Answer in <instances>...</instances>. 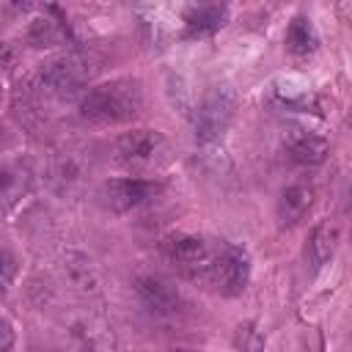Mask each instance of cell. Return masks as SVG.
Masks as SVG:
<instances>
[{
  "label": "cell",
  "instance_id": "obj_1",
  "mask_svg": "<svg viewBox=\"0 0 352 352\" xmlns=\"http://www.w3.org/2000/svg\"><path fill=\"white\" fill-rule=\"evenodd\" d=\"M143 110V88L138 80H110L94 85L80 99V118L96 126L132 121Z\"/></svg>",
  "mask_w": 352,
  "mask_h": 352
},
{
  "label": "cell",
  "instance_id": "obj_2",
  "mask_svg": "<svg viewBox=\"0 0 352 352\" xmlns=\"http://www.w3.org/2000/svg\"><path fill=\"white\" fill-rule=\"evenodd\" d=\"M99 72V58L88 50H72L47 60L38 72V88L47 96H69Z\"/></svg>",
  "mask_w": 352,
  "mask_h": 352
},
{
  "label": "cell",
  "instance_id": "obj_3",
  "mask_svg": "<svg viewBox=\"0 0 352 352\" xmlns=\"http://www.w3.org/2000/svg\"><path fill=\"white\" fill-rule=\"evenodd\" d=\"M236 110V96L228 85H212L201 102L192 107L190 124H192V138L201 146L217 143L223 138V132L228 129L231 118Z\"/></svg>",
  "mask_w": 352,
  "mask_h": 352
},
{
  "label": "cell",
  "instance_id": "obj_4",
  "mask_svg": "<svg viewBox=\"0 0 352 352\" xmlns=\"http://www.w3.org/2000/svg\"><path fill=\"white\" fill-rule=\"evenodd\" d=\"M168 154V140L160 129H132L116 140V160L135 173L157 168Z\"/></svg>",
  "mask_w": 352,
  "mask_h": 352
},
{
  "label": "cell",
  "instance_id": "obj_5",
  "mask_svg": "<svg viewBox=\"0 0 352 352\" xmlns=\"http://www.w3.org/2000/svg\"><path fill=\"white\" fill-rule=\"evenodd\" d=\"M60 341L66 352H113V333L107 322L91 311L69 314L60 324Z\"/></svg>",
  "mask_w": 352,
  "mask_h": 352
},
{
  "label": "cell",
  "instance_id": "obj_6",
  "mask_svg": "<svg viewBox=\"0 0 352 352\" xmlns=\"http://www.w3.org/2000/svg\"><path fill=\"white\" fill-rule=\"evenodd\" d=\"M162 253H165L173 264H179L182 270L195 272V275H198V272H201V275H212V267H214V258H217V250H214L204 236L187 234V231L165 236Z\"/></svg>",
  "mask_w": 352,
  "mask_h": 352
},
{
  "label": "cell",
  "instance_id": "obj_7",
  "mask_svg": "<svg viewBox=\"0 0 352 352\" xmlns=\"http://www.w3.org/2000/svg\"><path fill=\"white\" fill-rule=\"evenodd\" d=\"M214 286L226 294V297H236L248 289V280H250V258L242 248L236 245H223L217 250V258H214V267H212V275Z\"/></svg>",
  "mask_w": 352,
  "mask_h": 352
},
{
  "label": "cell",
  "instance_id": "obj_8",
  "mask_svg": "<svg viewBox=\"0 0 352 352\" xmlns=\"http://www.w3.org/2000/svg\"><path fill=\"white\" fill-rule=\"evenodd\" d=\"M135 294L140 300V305L157 316V319H165V316H173L179 311V289L165 278V275H157V272H143L135 278Z\"/></svg>",
  "mask_w": 352,
  "mask_h": 352
},
{
  "label": "cell",
  "instance_id": "obj_9",
  "mask_svg": "<svg viewBox=\"0 0 352 352\" xmlns=\"http://www.w3.org/2000/svg\"><path fill=\"white\" fill-rule=\"evenodd\" d=\"M157 184L148 179H138V176H121V179H110L102 184V201L107 209L113 212H132L138 206H143L146 201H151L157 195Z\"/></svg>",
  "mask_w": 352,
  "mask_h": 352
},
{
  "label": "cell",
  "instance_id": "obj_10",
  "mask_svg": "<svg viewBox=\"0 0 352 352\" xmlns=\"http://www.w3.org/2000/svg\"><path fill=\"white\" fill-rule=\"evenodd\" d=\"M88 160H85V151H77V148H63L58 151L52 160H50V168H47V176H50V184L55 192L60 195H72L82 187L85 176H88Z\"/></svg>",
  "mask_w": 352,
  "mask_h": 352
},
{
  "label": "cell",
  "instance_id": "obj_11",
  "mask_svg": "<svg viewBox=\"0 0 352 352\" xmlns=\"http://www.w3.org/2000/svg\"><path fill=\"white\" fill-rule=\"evenodd\" d=\"M182 22H184V33L190 38L212 36L228 22V6H217V3L187 6L184 14H182Z\"/></svg>",
  "mask_w": 352,
  "mask_h": 352
},
{
  "label": "cell",
  "instance_id": "obj_12",
  "mask_svg": "<svg viewBox=\"0 0 352 352\" xmlns=\"http://www.w3.org/2000/svg\"><path fill=\"white\" fill-rule=\"evenodd\" d=\"M283 148H286L289 160L297 162V165H319V162H324L330 146H327V140H324L322 135H316V132L294 129V132L286 135Z\"/></svg>",
  "mask_w": 352,
  "mask_h": 352
},
{
  "label": "cell",
  "instance_id": "obj_13",
  "mask_svg": "<svg viewBox=\"0 0 352 352\" xmlns=\"http://www.w3.org/2000/svg\"><path fill=\"white\" fill-rule=\"evenodd\" d=\"M311 204H314V187L311 184H305V182L286 184L278 195V220H280V226L300 223L308 214Z\"/></svg>",
  "mask_w": 352,
  "mask_h": 352
},
{
  "label": "cell",
  "instance_id": "obj_14",
  "mask_svg": "<svg viewBox=\"0 0 352 352\" xmlns=\"http://www.w3.org/2000/svg\"><path fill=\"white\" fill-rule=\"evenodd\" d=\"M63 278L72 283V289L85 292V294H96L102 289V272L99 267L85 256V253H66L63 256Z\"/></svg>",
  "mask_w": 352,
  "mask_h": 352
},
{
  "label": "cell",
  "instance_id": "obj_15",
  "mask_svg": "<svg viewBox=\"0 0 352 352\" xmlns=\"http://www.w3.org/2000/svg\"><path fill=\"white\" fill-rule=\"evenodd\" d=\"M69 38V28L60 16H55V8L38 11L28 25V41L33 47H58Z\"/></svg>",
  "mask_w": 352,
  "mask_h": 352
},
{
  "label": "cell",
  "instance_id": "obj_16",
  "mask_svg": "<svg viewBox=\"0 0 352 352\" xmlns=\"http://www.w3.org/2000/svg\"><path fill=\"white\" fill-rule=\"evenodd\" d=\"M338 239H341L338 223L322 220V223L314 226V231H311V236H308V248H305L308 261H311L314 270L324 267V264L333 258V253H336V248H338Z\"/></svg>",
  "mask_w": 352,
  "mask_h": 352
},
{
  "label": "cell",
  "instance_id": "obj_17",
  "mask_svg": "<svg viewBox=\"0 0 352 352\" xmlns=\"http://www.w3.org/2000/svg\"><path fill=\"white\" fill-rule=\"evenodd\" d=\"M28 184H30L28 168L16 162H0V209L14 206L28 192Z\"/></svg>",
  "mask_w": 352,
  "mask_h": 352
},
{
  "label": "cell",
  "instance_id": "obj_18",
  "mask_svg": "<svg viewBox=\"0 0 352 352\" xmlns=\"http://www.w3.org/2000/svg\"><path fill=\"white\" fill-rule=\"evenodd\" d=\"M319 47V33L311 22V16L297 14L286 28V50L292 55H311Z\"/></svg>",
  "mask_w": 352,
  "mask_h": 352
},
{
  "label": "cell",
  "instance_id": "obj_19",
  "mask_svg": "<svg viewBox=\"0 0 352 352\" xmlns=\"http://www.w3.org/2000/svg\"><path fill=\"white\" fill-rule=\"evenodd\" d=\"M16 272H19V258L14 256V250L0 248V297L8 294V289L16 280Z\"/></svg>",
  "mask_w": 352,
  "mask_h": 352
},
{
  "label": "cell",
  "instance_id": "obj_20",
  "mask_svg": "<svg viewBox=\"0 0 352 352\" xmlns=\"http://www.w3.org/2000/svg\"><path fill=\"white\" fill-rule=\"evenodd\" d=\"M14 344H16V330H14L11 319L0 314V352H11Z\"/></svg>",
  "mask_w": 352,
  "mask_h": 352
},
{
  "label": "cell",
  "instance_id": "obj_21",
  "mask_svg": "<svg viewBox=\"0 0 352 352\" xmlns=\"http://www.w3.org/2000/svg\"><path fill=\"white\" fill-rule=\"evenodd\" d=\"M261 346H264L261 338H258L256 333H248V344H245L242 349H245V352H261Z\"/></svg>",
  "mask_w": 352,
  "mask_h": 352
},
{
  "label": "cell",
  "instance_id": "obj_22",
  "mask_svg": "<svg viewBox=\"0 0 352 352\" xmlns=\"http://www.w3.org/2000/svg\"><path fill=\"white\" fill-rule=\"evenodd\" d=\"M11 60H14V52L0 41V63H11Z\"/></svg>",
  "mask_w": 352,
  "mask_h": 352
},
{
  "label": "cell",
  "instance_id": "obj_23",
  "mask_svg": "<svg viewBox=\"0 0 352 352\" xmlns=\"http://www.w3.org/2000/svg\"><path fill=\"white\" fill-rule=\"evenodd\" d=\"M6 140H8V129H6V126H3V124H0V146H3V143H6Z\"/></svg>",
  "mask_w": 352,
  "mask_h": 352
},
{
  "label": "cell",
  "instance_id": "obj_24",
  "mask_svg": "<svg viewBox=\"0 0 352 352\" xmlns=\"http://www.w3.org/2000/svg\"><path fill=\"white\" fill-rule=\"evenodd\" d=\"M170 352H192V349H184V346H176V349H170Z\"/></svg>",
  "mask_w": 352,
  "mask_h": 352
},
{
  "label": "cell",
  "instance_id": "obj_25",
  "mask_svg": "<svg viewBox=\"0 0 352 352\" xmlns=\"http://www.w3.org/2000/svg\"><path fill=\"white\" fill-rule=\"evenodd\" d=\"M0 102H3V82H0Z\"/></svg>",
  "mask_w": 352,
  "mask_h": 352
}]
</instances>
